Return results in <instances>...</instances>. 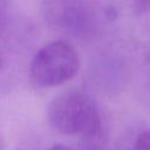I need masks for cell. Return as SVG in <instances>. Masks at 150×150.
<instances>
[{"mask_svg":"<svg viewBox=\"0 0 150 150\" xmlns=\"http://www.w3.org/2000/svg\"><path fill=\"white\" fill-rule=\"evenodd\" d=\"M0 150H1V142H0Z\"/></svg>","mask_w":150,"mask_h":150,"instance_id":"obj_8","label":"cell"},{"mask_svg":"<svg viewBox=\"0 0 150 150\" xmlns=\"http://www.w3.org/2000/svg\"><path fill=\"white\" fill-rule=\"evenodd\" d=\"M50 125L64 135L96 137L102 121L95 100L86 91L70 89L52 100L47 108Z\"/></svg>","mask_w":150,"mask_h":150,"instance_id":"obj_1","label":"cell"},{"mask_svg":"<svg viewBox=\"0 0 150 150\" xmlns=\"http://www.w3.org/2000/svg\"><path fill=\"white\" fill-rule=\"evenodd\" d=\"M80 66V56L74 46L64 40H55L36 52L30 62L29 75L38 87H55L71 80Z\"/></svg>","mask_w":150,"mask_h":150,"instance_id":"obj_2","label":"cell"},{"mask_svg":"<svg viewBox=\"0 0 150 150\" xmlns=\"http://www.w3.org/2000/svg\"><path fill=\"white\" fill-rule=\"evenodd\" d=\"M42 13L54 28L84 38L95 29V13L83 0H43Z\"/></svg>","mask_w":150,"mask_h":150,"instance_id":"obj_3","label":"cell"},{"mask_svg":"<svg viewBox=\"0 0 150 150\" xmlns=\"http://www.w3.org/2000/svg\"><path fill=\"white\" fill-rule=\"evenodd\" d=\"M134 150H150V130L142 131L137 136Z\"/></svg>","mask_w":150,"mask_h":150,"instance_id":"obj_4","label":"cell"},{"mask_svg":"<svg viewBox=\"0 0 150 150\" xmlns=\"http://www.w3.org/2000/svg\"><path fill=\"white\" fill-rule=\"evenodd\" d=\"M134 4L137 14H144L150 11V0H135Z\"/></svg>","mask_w":150,"mask_h":150,"instance_id":"obj_6","label":"cell"},{"mask_svg":"<svg viewBox=\"0 0 150 150\" xmlns=\"http://www.w3.org/2000/svg\"><path fill=\"white\" fill-rule=\"evenodd\" d=\"M8 11H9V1L8 0H0V33L5 28L8 19Z\"/></svg>","mask_w":150,"mask_h":150,"instance_id":"obj_5","label":"cell"},{"mask_svg":"<svg viewBox=\"0 0 150 150\" xmlns=\"http://www.w3.org/2000/svg\"><path fill=\"white\" fill-rule=\"evenodd\" d=\"M49 150H73V149H70L66 145H62V144H56V145H53Z\"/></svg>","mask_w":150,"mask_h":150,"instance_id":"obj_7","label":"cell"}]
</instances>
